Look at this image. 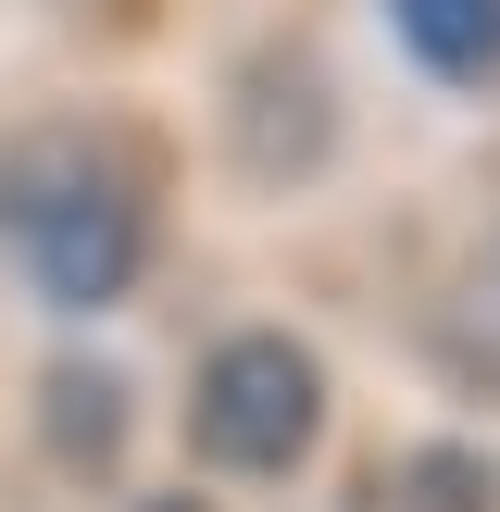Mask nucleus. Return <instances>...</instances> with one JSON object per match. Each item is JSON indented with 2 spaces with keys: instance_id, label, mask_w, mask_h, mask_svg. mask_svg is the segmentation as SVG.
<instances>
[{
  "instance_id": "nucleus-1",
  "label": "nucleus",
  "mask_w": 500,
  "mask_h": 512,
  "mask_svg": "<svg viewBox=\"0 0 500 512\" xmlns=\"http://www.w3.org/2000/svg\"><path fill=\"white\" fill-rule=\"evenodd\" d=\"M150 250H163V213L113 125H38L0 150V263L25 300L100 325L150 288Z\"/></svg>"
},
{
  "instance_id": "nucleus-2",
  "label": "nucleus",
  "mask_w": 500,
  "mask_h": 512,
  "mask_svg": "<svg viewBox=\"0 0 500 512\" xmlns=\"http://www.w3.org/2000/svg\"><path fill=\"white\" fill-rule=\"evenodd\" d=\"M188 450L213 488H288L325 450V350L300 325H225L188 375Z\"/></svg>"
},
{
  "instance_id": "nucleus-3",
  "label": "nucleus",
  "mask_w": 500,
  "mask_h": 512,
  "mask_svg": "<svg viewBox=\"0 0 500 512\" xmlns=\"http://www.w3.org/2000/svg\"><path fill=\"white\" fill-rule=\"evenodd\" d=\"M125 425H138V400H125V375L100 363V350L38 363V450H50L63 475H113V463H125Z\"/></svg>"
},
{
  "instance_id": "nucleus-4",
  "label": "nucleus",
  "mask_w": 500,
  "mask_h": 512,
  "mask_svg": "<svg viewBox=\"0 0 500 512\" xmlns=\"http://www.w3.org/2000/svg\"><path fill=\"white\" fill-rule=\"evenodd\" d=\"M425 88H500V0H375Z\"/></svg>"
},
{
  "instance_id": "nucleus-5",
  "label": "nucleus",
  "mask_w": 500,
  "mask_h": 512,
  "mask_svg": "<svg viewBox=\"0 0 500 512\" xmlns=\"http://www.w3.org/2000/svg\"><path fill=\"white\" fill-rule=\"evenodd\" d=\"M400 512H500V475L475 438H425L413 463H400Z\"/></svg>"
},
{
  "instance_id": "nucleus-6",
  "label": "nucleus",
  "mask_w": 500,
  "mask_h": 512,
  "mask_svg": "<svg viewBox=\"0 0 500 512\" xmlns=\"http://www.w3.org/2000/svg\"><path fill=\"white\" fill-rule=\"evenodd\" d=\"M138 512H213V500H200V488H150Z\"/></svg>"
}]
</instances>
